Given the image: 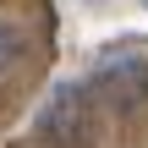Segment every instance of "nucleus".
<instances>
[{"instance_id": "nucleus-1", "label": "nucleus", "mask_w": 148, "mask_h": 148, "mask_svg": "<svg viewBox=\"0 0 148 148\" xmlns=\"http://www.w3.org/2000/svg\"><path fill=\"white\" fill-rule=\"evenodd\" d=\"M38 132L55 148H77L88 137V93L71 88V82H60V88L49 93V104L38 110Z\"/></svg>"}, {"instance_id": "nucleus-2", "label": "nucleus", "mask_w": 148, "mask_h": 148, "mask_svg": "<svg viewBox=\"0 0 148 148\" xmlns=\"http://www.w3.org/2000/svg\"><path fill=\"white\" fill-rule=\"evenodd\" d=\"M22 55H27V33L0 16V77H11V71L22 66Z\"/></svg>"}]
</instances>
